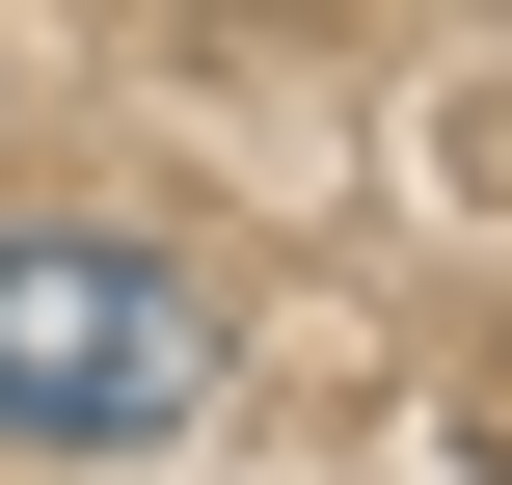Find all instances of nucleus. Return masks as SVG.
I'll return each instance as SVG.
<instances>
[{"mask_svg":"<svg viewBox=\"0 0 512 485\" xmlns=\"http://www.w3.org/2000/svg\"><path fill=\"white\" fill-rule=\"evenodd\" d=\"M189 405H216V324L135 243H0V432L27 459H162Z\"/></svg>","mask_w":512,"mask_h":485,"instance_id":"1","label":"nucleus"}]
</instances>
